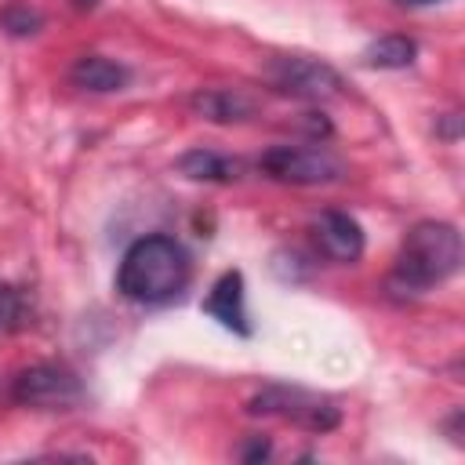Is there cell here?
I'll return each mask as SVG.
<instances>
[{"instance_id":"4fadbf2b","label":"cell","mask_w":465,"mask_h":465,"mask_svg":"<svg viewBox=\"0 0 465 465\" xmlns=\"http://www.w3.org/2000/svg\"><path fill=\"white\" fill-rule=\"evenodd\" d=\"M33 316V305L22 287L0 280V331H22Z\"/></svg>"},{"instance_id":"8992f818","label":"cell","mask_w":465,"mask_h":465,"mask_svg":"<svg viewBox=\"0 0 465 465\" xmlns=\"http://www.w3.org/2000/svg\"><path fill=\"white\" fill-rule=\"evenodd\" d=\"M11 400L33 411H69L84 400V385L69 367L33 363L11 378Z\"/></svg>"},{"instance_id":"ac0fdd59","label":"cell","mask_w":465,"mask_h":465,"mask_svg":"<svg viewBox=\"0 0 465 465\" xmlns=\"http://www.w3.org/2000/svg\"><path fill=\"white\" fill-rule=\"evenodd\" d=\"M98 0H73V7H80V11H91Z\"/></svg>"},{"instance_id":"3957f363","label":"cell","mask_w":465,"mask_h":465,"mask_svg":"<svg viewBox=\"0 0 465 465\" xmlns=\"http://www.w3.org/2000/svg\"><path fill=\"white\" fill-rule=\"evenodd\" d=\"M247 414L258 418H283L291 425H302L309 432H331L341 421V407L320 392L298 389V385H265L247 400Z\"/></svg>"},{"instance_id":"8fae6325","label":"cell","mask_w":465,"mask_h":465,"mask_svg":"<svg viewBox=\"0 0 465 465\" xmlns=\"http://www.w3.org/2000/svg\"><path fill=\"white\" fill-rule=\"evenodd\" d=\"M178 171L193 182H218V185H229L243 174V163L232 160V156H222V153H211V149H189L178 156Z\"/></svg>"},{"instance_id":"52a82bcc","label":"cell","mask_w":465,"mask_h":465,"mask_svg":"<svg viewBox=\"0 0 465 465\" xmlns=\"http://www.w3.org/2000/svg\"><path fill=\"white\" fill-rule=\"evenodd\" d=\"M312 243L316 251L327 258V262H338V265H352L363 258V229L352 214L345 211H323L316 222H312Z\"/></svg>"},{"instance_id":"7a4b0ae2","label":"cell","mask_w":465,"mask_h":465,"mask_svg":"<svg viewBox=\"0 0 465 465\" xmlns=\"http://www.w3.org/2000/svg\"><path fill=\"white\" fill-rule=\"evenodd\" d=\"M458 269H461V232L450 222L425 218L407 229L392 262L389 287L407 294H425L443 280H450Z\"/></svg>"},{"instance_id":"e0dca14e","label":"cell","mask_w":465,"mask_h":465,"mask_svg":"<svg viewBox=\"0 0 465 465\" xmlns=\"http://www.w3.org/2000/svg\"><path fill=\"white\" fill-rule=\"evenodd\" d=\"M400 7H432V4H443V0H392Z\"/></svg>"},{"instance_id":"9a60e30c","label":"cell","mask_w":465,"mask_h":465,"mask_svg":"<svg viewBox=\"0 0 465 465\" xmlns=\"http://www.w3.org/2000/svg\"><path fill=\"white\" fill-rule=\"evenodd\" d=\"M272 454V447H269V440H262V436H254L247 447H243V461H262V458H269Z\"/></svg>"},{"instance_id":"6da1fadb","label":"cell","mask_w":465,"mask_h":465,"mask_svg":"<svg viewBox=\"0 0 465 465\" xmlns=\"http://www.w3.org/2000/svg\"><path fill=\"white\" fill-rule=\"evenodd\" d=\"M189 280H193L189 251L163 232L134 240L116 269V291L134 305H167L185 294Z\"/></svg>"},{"instance_id":"5b68a950","label":"cell","mask_w":465,"mask_h":465,"mask_svg":"<svg viewBox=\"0 0 465 465\" xmlns=\"http://www.w3.org/2000/svg\"><path fill=\"white\" fill-rule=\"evenodd\" d=\"M258 167L283 185H331L345 174V163L323 145H272Z\"/></svg>"},{"instance_id":"7c38bea8","label":"cell","mask_w":465,"mask_h":465,"mask_svg":"<svg viewBox=\"0 0 465 465\" xmlns=\"http://www.w3.org/2000/svg\"><path fill=\"white\" fill-rule=\"evenodd\" d=\"M414 58H418V44L411 36H403V33L378 36L363 51V65L367 69H407V65H414Z\"/></svg>"},{"instance_id":"5bb4252c","label":"cell","mask_w":465,"mask_h":465,"mask_svg":"<svg viewBox=\"0 0 465 465\" xmlns=\"http://www.w3.org/2000/svg\"><path fill=\"white\" fill-rule=\"evenodd\" d=\"M0 25H4L11 36H33V33H40L44 15H40L36 7H29V4H11V7H4Z\"/></svg>"},{"instance_id":"277c9868","label":"cell","mask_w":465,"mask_h":465,"mask_svg":"<svg viewBox=\"0 0 465 465\" xmlns=\"http://www.w3.org/2000/svg\"><path fill=\"white\" fill-rule=\"evenodd\" d=\"M265 80L302 102H331L345 94V80L334 65L309 58V54H276L265 65Z\"/></svg>"},{"instance_id":"2e32d148","label":"cell","mask_w":465,"mask_h":465,"mask_svg":"<svg viewBox=\"0 0 465 465\" xmlns=\"http://www.w3.org/2000/svg\"><path fill=\"white\" fill-rule=\"evenodd\" d=\"M458 120H461V116H458V113H447V127H443V131H440V134H443V138H450V142H454V138H458Z\"/></svg>"},{"instance_id":"30bf717a","label":"cell","mask_w":465,"mask_h":465,"mask_svg":"<svg viewBox=\"0 0 465 465\" xmlns=\"http://www.w3.org/2000/svg\"><path fill=\"white\" fill-rule=\"evenodd\" d=\"M69 84L80 91H91V94H113V91H124L131 84V69L116 58H105V54H84L73 62Z\"/></svg>"},{"instance_id":"ba28073f","label":"cell","mask_w":465,"mask_h":465,"mask_svg":"<svg viewBox=\"0 0 465 465\" xmlns=\"http://www.w3.org/2000/svg\"><path fill=\"white\" fill-rule=\"evenodd\" d=\"M203 312L211 320H218L225 331L240 334V338H251V320H247V291H243V272L240 269H229L214 280L211 294L203 298Z\"/></svg>"},{"instance_id":"9c48e42d","label":"cell","mask_w":465,"mask_h":465,"mask_svg":"<svg viewBox=\"0 0 465 465\" xmlns=\"http://www.w3.org/2000/svg\"><path fill=\"white\" fill-rule=\"evenodd\" d=\"M189 109L211 124H240V120L254 116L258 102L240 87H200V91H193Z\"/></svg>"}]
</instances>
